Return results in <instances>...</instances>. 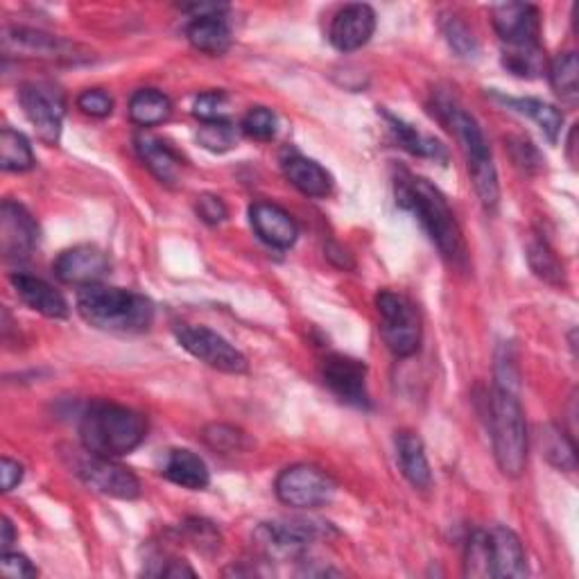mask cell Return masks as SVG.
<instances>
[{"instance_id": "6da1fadb", "label": "cell", "mask_w": 579, "mask_h": 579, "mask_svg": "<svg viewBox=\"0 0 579 579\" xmlns=\"http://www.w3.org/2000/svg\"><path fill=\"white\" fill-rule=\"evenodd\" d=\"M396 201L401 209L417 218V222L424 227L441 256L458 267L466 265L468 250L464 233L449 207L447 197L428 180L403 173L396 180Z\"/></svg>"}, {"instance_id": "7a4b0ae2", "label": "cell", "mask_w": 579, "mask_h": 579, "mask_svg": "<svg viewBox=\"0 0 579 579\" xmlns=\"http://www.w3.org/2000/svg\"><path fill=\"white\" fill-rule=\"evenodd\" d=\"M148 437V419L131 407L97 401L91 403L80 421L84 451L102 458H123L139 449Z\"/></svg>"}, {"instance_id": "3957f363", "label": "cell", "mask_w": 579, "mask_h": 579, "mask_svg": "<svg viewBox=\"0 0 579 579\" xmlns=\"http://www.w3.org/2000/svg\"><path fill=\"white\" fill-rule=\"evenodd\" d=\"M78 313L97 331L125 335L143 333L154 322V305L148 297L102 283L78 292Z\"/></svg>"}, {"instance_id": "277c9868", "label": "cell", "mask_w": 579, "mask_h": 579, "mask_svg": "<svg viewBox=\"0 0 579 579\" xmlns=\"http://www.w3.org/2000/svg\"><path fill=\"white\" fill-rule=\"evenodd\" d=\"M437 112H439V118L444 120L451 127V131L458 136L462 152L466 157L471 182L483 201V207L487 211H494L500 201V186H498L494 154L485 139L483 127L451 97H439Z\"/></svg>"}, {"instance_id": "5b68a950", "label": "cell", "mask_w": 579, "mask_h": 579, "mask_svg": "<svg viewBox=\"0 0 579 579\" xmlns=\"http://www.w3.org/2000/svg\"><path fill=\"white\" fill-rule=\"evenodd\" d=\"M519 396V387L496 383L489 398L494 455L507 478H521L528 464V424Z\"/></svg>"}, {"instance_id": "8992f818", "label": "cell", "mask_w": 579, "mask_h": 579, "mask_svg": "<svg viewBox=\"0 0 579 579\" xmlns=\"http://www.w3.org/2000/svg\"><path fill=\"white\" fill-rule=\"evenodd\" d=\"M377 309L387 349L398 358L415 356L421 345V320L415 303L392 290H381L377 297Z\"/></svg>"}, {"instance_id": "52a82bcc", "label": "cell", "mask_w": 579, "mask_h": 579, "mask_svg": "<svg viewBox=\"0 0 579 579\" xmlns=\"http://www.w3.org/2000/svg\"><path fill=\"white\" fill-rule=\"evenodd\" d=\"M275 491L279 500L294 509H317L333 500L337 485L331 475L313 464H294L281 471Z\"/></svg>"}, {"instance_id": "ba28073f", "label": "cell", "mask_w": 579, "mask_h": 579, "mask_svg": "<svg viewBox=\"0 0 579 579\" xmlns=\"http://www.w3.org/2000/svg\"><path fill=\"white\" fill-rule=\"evenodd\" d=\"M175 337L193 358L201 360L204 364H209L222 373H245L250 369L247 358L238 351L229 339H224L220 333L207 326L177 324Z\"/></svg>"}, {"instance_id": "9c48e42d", "label": "cell", "mask_w": 579, "mask_h": 579, "mask_svg": "<svg viewBox=\"0 0 579 579\" xmlns=\"http://www.w3.org/2000/svg\"><path fill=\"white\" fill-rule=\"evenodd\" d=\"M19 100L39 141L57 146L66 114L63 93L50 82H27L21 86Z\"/></svg>"}, {"instance_id": "30bf717a", "label": "cell", "mask_w": 579, "mask_h": 579, "mask_svg": "<svg viewBox=\"0 0 579 579\" xmlns=\"http://www.w3.org/2000/svg\"><path fill=\"white\" fill-rule=\"evenodd\" d=\"M78 478L97 494H105L118 500H134L141 496V483L136 475L118 464L114 458H102L86 451L73 464Z\"/></svg>"}, {"instance_id": "8fae6325", "label": "cell", "mask_w": 579, "mask_h": 579, "mask_svg": "<svg viewBox=\"0 0 579 579\" xmlns=\"http://www.w3.org/2000/svg\"><path fill=\"white\" fill-rule=\"evenodd\" d=\"M39 224L34 216L14 199H5L0 207V252L8 263L27 260L39 247Z\"/></svg>"}, {"instance_id": "7c38bea8", "label": "cell", "mask_w": 579, "mask_h": 579, "mask_svg": "<svg viewBox=\"0 0 579 579\" xmlns=\"http://www.w3.org/2000/svg\"><path fill=\"white\" fill-rule=\"evenodd\" d=\"M328 530H331L328 523H317V521H297V519L271 521V523H263L256 530V539L269 553L299 555L309 548L311 543L326 536Z\"/></svg>"}, {"instance_id": "4fadbf2b", "label": "cell", "mask_w": 579, "mask_h": 579, "mask_svg": "<svg viewBox=\"0 0 579 579\" xmlns=\"http://www.w3.org/2000/svg\"><path fill=\"white\" fill-rule=\"evenodd\" d=\"M491 23L507 48L541 46V14L534 5L505 3L491 8Z\"/></svg>"}, {"instance_id": "5bb4252c", "label": "cell", "mask_w": 579, "mask_h": 579, "mask_svg": "<svg viewBox=\"0 0 579 579\" xmlns=\"http://www.w3.org/2000/svg\"><path fill=\"white\" fill-rule=\"evenodd\" d=\"M322 379L326 387L347 405L369 407L367 367L360 360L347 356H328L322 362Z\"/></svg>"}, {"instance_id": "9a60e30c", "label": "cell", "mask_w": 579, "mask_h": 579, "mask_svg": "<svg viewBox=\"0 0 579 579\" xmlns=\"http://www.w3.org/2000/svg\"><path fill=\"white\" fill-rule=\"evenodd\" d=\"M55 277L68 286H95L107 277L109 258L95 245H78L59 254L53 265Z\"/></svg>"}, {"instance_id": "2e32d148", "label": "cell", "mask_w": 579, "mask_h": 579, "mask_svg": "<svg viewBox=\"0 0 579 579\" xmlns=\"http://www.w3.org/2000/svg\"><path fill=\"white\" fill-rule=\"evenodd\" d=\"M3 48H5V53H16V55H25V57H39V59H53V61H82V59H89V53H84L78 44L53 37V34L23 30V27L5 32Z\"/></svg>"}, {"instance_id": "e0dca14e", "label": "cell", "mask_w": 579, "mask_h": 579, "mask_svg": "<svg viewBox=\"0 0 579 579\" xmlns=\"http://www.w3.org/2000/svg\"><path fill=\"white\" fill-rule=\"evenodd\" d=\"M373 32H377V12L364 3H356L333 16L328 39L339 53H354L369 44Z\"/></svg>"}, {"instance_id": "ac0fdd59", "label": "cell", "mask_w": 579, "mask_h": 579, "mask_svg": "<svg viewBox=\"0 0 579 579\" xmlns=\"http://www.w3.org/2000/svg\"><path fill=\"white\" fill-rule=\"evenodd\" d=\"M487 566L489 577H525L528 561L519 534L509 528L487 530Z\"/></svg>"}, {"instance_id": "d6986e66", "label": "cell", "mask_w": 579, "mask_h": 579, "mask_svg": "<svg viewBox=\"0 0 579 579\" xmlns=\"http://www.w3.org/2000/svg\"><path fill=\"white\" fill-rule=\"evenodd\" d=\"M250 222L260 241L275 250H290L299 238L294 218L277 204L256 201L250 209Z\"/></svg>"}, {"instance_id": "ffe728a7", "label": "cell", "mask_w": 579, "mask_h": 579, "mask_svg": "<svg viewBox=\"0 0 579 579\" xmlns=\"http://www.w3.org/2000/svg\"><path fill=\"white\" fill-rule=\"evenodd\" d=\"M12 286L16 290V294L23 299L25 305L34 313H39L48 320H63L68 317V303L61 297V292H57L50 283H46L39 277H32V275H12Z\"/></svg>"}, {"instance_id": "44dd1931", "label": "cell", "mask_w": 579, "mask_h": 579, "mask_svg": "<svg viewBox=\"0 0 579 579\" xmlns=\"http://www.w3.org/2000/svg\"><path fill=\"white\" fill-rule=\"evenodd\" d=\"M396 460L405 480L415 489H430L432 487V471L424 449V441L419 435L403 430L396 435Z\"/></svg>"}, {"instance_id": "7402d4cb", "label": "cell", "mask_w": 579, "mask_h": 579, "mask_svg": "<svg viewBox=\"0 0 579 579\" xmlns=\"http://www.w3.org/2000/svg\"><path fill=\"white\" fill-rule=\"evenodd\" d=\"M136 150L150 173L165 186H175L182 177V159L170 150L161 139L150 134L136 136Z\"/></svg>"}, {"instance_id": "603a6c76", "label": "cell", "mask_w": 579, "mask_h": 579, "mask_svg": "<svg viewBox=\"0 0 579 579\" xmlns=\"http://www.w3.org/2000/svg\"><path fill=\"white\" fill-rule=\"evenodd\" d=\"M283 173L288 177V182L303 193L305 197H326L333 190V180L326 173V170L313 161V159H305L301 154H290L283 159Z\"/></svg>"}, {"instance_id": "cb8c5ba5", "label": "cell", "mask_w": 579, "mask_h": 579, "mask_svg": "<svg viewBox=\"0 0 579 579\" xmlns=\"http://www.w3.org/2000/svg\"><path fill=\"white\" fill-rule=\"evenodd\" d=\"M163 475L170 483H175L190 491L207 489L211 483V473H209L207 462L186 449H177V451L167 453Z\"/></svg>"}, {"instance_id": "d4e9b609", "label": "cell", "mask_w": 579, "mask_h": 579, "mask_svg": "<svg viewBox=\"0 0 579 579\" xmlns=\"http://www.w3.org/2000/svg\"><path fill=\"white\" fill-rule=\"evenodd\" d=\"M186 37L195 50L211 57H220L231 48V30L220 14L193 19L186 27Z\"/></svg>"}, {"instance_id": "484cf974", "label": "cell", "mask_w": 579, "mask_h": 579, "mask_svg": "<svg viewBox=\"0 0 579 579\" xmlns=\"http://www.w3.org/2000/svg\"><path fill=\"white\" fill-rule=\"evenodd\" d=\"M496 97L502 102L505 107L532 118L539 125V129L548 136V141L557 143L561 127H564V114L557 107L548 105V102H543V100H536V97H507L500 93H496Z\"/></svg>"}, {"instance_id": "4316f807", "label": "cell", "mask_w": 579, "mask_h": 579, "mask_svg": "<svg viewBox=\"0 0 579 579\" xmlns=\"http://www.w3.org/2000/svg\"><path fill=\"white\" fill-rule=\"evenodd\" d=\"M173 114V102L157 89L136 91L129 100V118L139 127H157Z\"/></svg>"}, {"instance_id": "83f0119b", "label": "cell", "mask_w": 579, "mask_h": 579, "mask_svg": "<svg viewBox=\"0 0 579 579\" xmlns=\"http://www.w3.org/2000/svg\"><path fill=\"white\" fill-rule=\"evenodd\" d=\"M385 118L390 120L392 125V131L396 134V139L398 143L407 150V152H413L417 157H424V159H432V161H441L444 163L449 159V152L447 148L441 146L437 139H432V136H426L421 134L417 127L413 125H407L403 123L401 118L392 116V114H385Z\"/></svg>"}, {"instance_id": "f1b7e54d", "label": "cell", "mask_w": 579, "mask_h": 579, "mask_svg": "<svg viewBox=\"0 0 579 579\" xmlns=\"http://www.w3.org/2000/svg\"><path fill=\"white\" fill-rule=\"evenodd\" d=\"M0 167L8 173H27L34 167V152L21 131L5 127L0 131Z\"/></svg>"}, {"instance_id": "f546056e", "label": "cell", "mask_w": 579, "mask_h": 579, "mask_svg": "<svg viewBox=\"0 0 579 579\" xmlns=\"http://www.w3.org/2000/svg\"><path fill=\"white\" fill-rule=\"evenodd\" d=\"M528 260L534 275L539 279H543L546 283L555 286V288H564L566 286V271L561 260L557 258V254L553 252V247L541 241V238H534V241L528 245Z\"/></svg>"}, {"instance_id": "4dcf8cb0", "label": "cell", "mask_w": 579, "mask_h": 579, "mask_svg": "<svg viewBox=\"0 0 579 579\" xmlns=\"http://www.w3.org/2000/svg\"><path fill=\"white\" fill-rule=\"evenodd\" d=\"M541 451L546 460L557 466L559 471H575L577 458H575V441L568 437L561 428L548 426L541 432Z\"/></svg>"}, {"instance_id": "1f68e13d", "label": "cell", "mask_w": 579, "mask_h": 579, "mask_svg": "<svg viewBox=\"0 0 579 579\" xmlns=\"http://www.w3.org/2000/svg\"><path fill=\"white\" fill-rule=\"evenodd\" d=\"M502 66L517 78H539L546 71V53L541 46H525V48H507L502 53Z\"/></svg>"}, {"instance_id": "d6a6232c", "label": "cell", "mask_w": 579, "mask_h": 579, "mask_svg": "<svg viewBox=\"0 0 579 579\" xmlns=\"http://www.w3.org/2000/svg\"><path fill=\"white\" fill-rule=\"evenodd\" d=\"M551 84L564 102L579 97V59L575 53H564L551 63Z\"/></svg>"}, {"instance_id": "836d02e7", "label": "cell", "mask_w": 579, "mask_h": 579, "mask_svg": "<svg viewBox=\"0 0 579 579\" xmlns=\"http://www.w3.org/2000/svg\"><path fill=\"white\" fill-rule=\"evenodd\" d=\"M197 143L209 152H227L238 143V129L229 120L201 123L197 129Z\"/></svg>"}, {"instance_id": "e575fe53", "label": "cell", "mask_w": 579, "mask_h": 579, "mask_svg": "<svg viewBox=\"0 0 579 579\" xmlns=\"http://www.w3.org/2000/svg\"><path fill=\"white\" fill-rule=\"evenodd\" d=\"M277 125H279V120H277L275 112L267 109V107H254L245 114L241 129L245 136H250V139L265 143V141H271L277 136Z\"/></svg>"}, {"instance_id": "d590c367", "label": "cell", "mask_w": 579, "mask_h": 579, "mask_svg": "<svg viewBox=\"0 0 579 579\" xmlns=\"http://www.w3.org/2000/svg\"><path fill=\"white\" fill-rule=\"evenodd\" d=\"M243 439L245 437L241 430H235V428L224 426V424H213L204 430V441H207L213 451H222V453L241 451Z\"/></svg>"}, {"instance_id": "8d00e7d4", "label": "cell", "mask_w": 579, "mask_h": 579, "mask_svg": "<svg viewBox=\"0 0 579 579\" xmlns=\"http://www.w3.org/2000/svg\"><path fill=\"white\" fill-rule=\"evenodd\" d=\"M444 34H447V39H449L451 48L460 57H473L475 53H478V39H475V34L460 19H451L444 25Z\"/></svg>"}, {"instance_id": "74e56055", "label": "cell", "mask_w": 579, "mask_h": 579, "mask_svg": "<svg viewBox=\"0 0 579 579\" xmlns=\"http://www.w3.org/2000/svg\"><path fill=\"white\" fill-rule=\"evenodd\" d=\"M193 114L201 120V123H213V120H227V95L222 91H209V93H201L195 100V107Z\"/></svg>"}, {"instance_id": "f35d334b", "label": "cell", "mask_w": 579, "mask_h": 579, "mask_svg": "<svg viewBox=\"0 0 579 579\" xmlns=\"http://www.w3.org/2000/svg\"><path fill=\"white\" fill-rule=\"evenodd\" d=\"M78 107L91 118H107L114 112V97L102 89H89L78 97Z\"/></svg>"}, {"instance_id": "ab89813d", "label": "cell", "mask_w": 579, "mask_h": 579, "mask_svg": "<svg viewBox=\"0 0 579 579\" xmlns=\"http://www.w3.org/2000/svg\"><path fill=\"white\" fill-rule=\"evenodd\" d=\"M188 536L195 541V546L201 551H218L220 548V532L213 523L204 519H188L184 523Z\"/></svg>"}, {"instance_id": "60d3db41", "label": "cell", "mask_w": 579, "mask_h": 579, "mask_svg": "<svg viewBox=\"0 0 579 579\" xmlns=\"http://www.w3.org/2000/svg\"><path fill=\"white\" fill-rule=\"evenodd\" d=\"M195 209H197L199 220H201V222H207V224H211V227L224 222L227 216H229L227 204H224L218 195H211V193L199 195V197H197V204H195Z\"/></svg>"}, {"instance_id": "b9f144b4", "label": "cell", "mask_w": 579, "mask_h": 579, "mask_svg": "<svg viewBox=\"0 0 579 579\" xmlns=\"http://www.w3.org/2000/svg\"><path fill=\"white\" fill-rule=\"evenodd\" d=\"M0 570H3L8 579H32L39 575V570L32 566V561L19 553H5L3 559H0Z\"/></svg>"}, {"instance_id": "7bdbcfd3", "label": "cell", "mask_w": 579, "mask_h": 579, "mask_svg": "<svg viewBox=\"0 0 579 579\" xmlns=\"http://www.w3.org/2000/svg\"><path fill=\"white\" fill-rule=\"evenodd\" d=\"M0 478H3L5 494L14 491L23 483V466L12 458H3V462H0Z\"/></svg>"}, {"instance_id": "ee69618b", "label": "cell", "mask_w": 579, "mask_h": 579, "mask_svg": "<svg viewBox=\"0 0 579 579\" xmlns=\"http://www.w3.org/2000/svg\"><path fill=\"white\" fill-rule=\"evenodd\" d=\"M161 577H195V570L182 561H170L165 568L159 570Z\"/></svg>"}, {"instance_id": "f6af8a7d", "label": "cell", "mask_w": 579, "mask_h": 579, "mask_svg": "<svg viewBox=\"0 0 579 579\" xmlns=\"http://www.w3.org/2000/svg\"><path fill=\"white\" fill-rule=\"evenodd\" d=\"M0 532H3V536H0V543H3V548H10L14 543V525L10 523V519H3V525H0Z\"/></svg>"}]
</instances>
